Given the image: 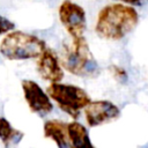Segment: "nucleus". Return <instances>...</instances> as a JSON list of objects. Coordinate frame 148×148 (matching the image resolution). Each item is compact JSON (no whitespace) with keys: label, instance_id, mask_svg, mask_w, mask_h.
<instances>
[{"label":"nucleus","instance_id":"nucleus-5","mask_svg":"<svg viewBox=\"0 0 148 148\" xmlns=\"http://www.w3.org/2000/svg\"><path fill=\"white\" fill-rule=\"evenodd\" d=\"M58 14L60 22L73 39L83 37L87 27V20L86 12L80 5L71 0H65L59 6Z\"/></svg>","mask_w":148,"mask_h":148},{"label":"nucleus","instance_id":"nucleus-11","mask_svg":"<svg viewBox=\"0 0 148 148\" xmlns=\"http://www.w3.org/2000/svg\"><path fill=\"white\" fill-rule=\"evenodd\" d=\"M23 136L24 133L14 128L7 118L0 117V141L2 142L5 148L17 145L23 139Z\"/></svg>","mask_w":148,"mask_h":148},{"label":"nucleus","instance_id":"nucleus-3","mask_svg":"<svg viewBox=\"0 0 148 148\" xmlns=\"http://www.w3.org/2000/svg\"><path fill=\"white\" fill-rule=\"evenodd\" d=\"M60 62L64 69L76 76L94 79L101 72L99 65L91 54L84 37L74 38L71 46H64Z\"/></svg>","mask_w":148,"mask_h":148},{"label":"nucleus","instance_id":"nucleus-9","mask_svg":"<svg viewBox=\"0 0 148 148\" xmlns=\"http://www.w3.org/2000/svg\"><path fill=\"white\" fill-rule=\"evenodd\" d=\"M44 136L51 139L58 148H68L69 140H68V130L67 124L58 119H50L44 123L43 126Z\"/></svg>","mask_w":148,"mask_h":148},{"label":"nucleus","instance_id":"nucleus-12","mask_svg":"<svg viewBox=\"0 0 148 148\" xmlns=\"http://www.w3.org/2000/svg\"><path fill=\"white\" fill-rule=\"evenodd\" d=\"M15 29V23L10 21L9 18L5 17L3 15H0V36H5L6 34L10 32Z\"/></svg>","mask_w":148,"mask_h":148},{"label":"nucleus","instance_id":"nucleus-7","mask_svg":"<svg viewBox=\"0 0 148 148\" xmlns=\"http://www.w3.org/2000/svg\"><path fill=\"white\" fill-rule=\"evenodd\" d=\"M84 116L90 127L109 124L120 117L119 108L110 101H92L84 108Z\"/></svg>","mask_w":148,"mask_h":148},{"label":"nucleus","instance_id":"nucleus-14","mask_svg":"<svg viewBox=\"0 0 148 148\" xmlns=\"http://www.w3.org/2000/svg\"><path fill=\"white\" fill-rule=\"evenodd\" d=\"M120 1H124L128 5H134V6H140L141 5V0H120Z\"/></svg>","mask_w":148,"mask_h":148},{"label":"nucleus","instance_id":"nucleus-2","mask_svg":"<svg viewBox=\"0 0 148 148\" xmlns=\"http://www.w3.org/2000/svg\"><path fill=\"white\" fill-rule=\"evenodd\" d=\"M46 49L43 39L21 30H12L0 42V54L7 60L37 59Z\"/></svg>","mask_w":148,"mask_h":148},{"label":"nucleus","instance_id":"nucleus-1","mask_svg":"<svg viewBox=\"0 0 148 148\" xmlns=\"http://www.w3.org/2000/svg\"><path fill=\"white\" fill-rule=\"evenodd\" d=\"M138 23L139 14L134 7L124 3H111L98 12L95 31L103 39L120 40L132 32Z\"/></svg>","mask_w":148,"mask_h":148},{"label":"nucleus","instance_id":"nucleus-6","mask_svg":"<svg viewBox=\"0 0 148 148\" xmlns=\"http://www.w3.org/2000/svg\"><path fill=\"white\" fill-rule=\"evenodd\" d=\"M21 87L27 105L32 113L44 117L53 110V104L50 96L36 81L24 79L21 81Z\"/></svg>","mask_w":148,"mask_h":148},{"label":"nucleus","instance_id":"nucleus-4","mask_svg":"<svg viewBox=\"0 0 148 148\" xmlns=\"http://www.w3.org/2000/svg\"><path fill=\"white\" fill-rule=\"evenodd\" d=\"M46 92L57 103L59 109L74 119L79 118L81 110H84L91 102L90 96L82 88L74 84L53 82L46 88Z\"/></svg>","mask_w":148,"mask_h":148},{"label":"nucleus","instance_id":"nucleus-8","mask_svg":"<svg viewBox=\"0 0 148 148\" xmlns=\"http://www.w3.org/2000/svg\"><path fill=\"white\" fill-rule=\"evenodd\" d=\"M36 67L39 76L45 81L53 83L60 82L64 79V69L61 62L51 49L46 47L42 52V54L37 58Z\"/></svg>","mask_w":148,"mask_h":148},{"label":"nucleus","instance_id":"nucleus-10","mask_svg":"<svg viewBox=\"0 0 148 148\" xmlns=\"http://www.w3.org/2000/svg\"><path fill=\"white\" fill-rule=\"evenodd\" d=\"M69 148H96L89 138L88 130L77 121L67 124Z\"/></svg>","mask_w":148,"mask_h":148},{"label":"nucleus","instance_id":"nucleus-13","mask_svg":"<svg viewBox=\"0 0 148 148\" xmlns=\"http://www.w3.org/2000/svg\"><path fill=\"white\" fill-rule=\"evenodd\" d=\"M110 69L112 71L113 76H114L117 80L123 81V82H125V81L127 80L128 75H127V72H126L124 68H121V67H119V66H111Z\"/></svg>","mask_w":148,"mask_h":148}]
</instances>
